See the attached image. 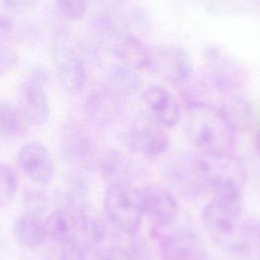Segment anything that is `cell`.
Listing matches in <instances>:
<instances>
[{
	"mask_svg": "<svg viewBox=\"0 0 260 260\" xmlns=\"http://www.w3.org/2000/svg\"><path fill=\"white\" fill-rule=\"evenodd\" d=\"M59 246L60 251L56 260H96L98 258V249L80 240Z\"/></svg>",
	"mask_w": 260,
	"mask_h": 260,
	"instance_id": "603a6c76",
	"label": "cell"
},
{
	"mask_svg": "<svg viewBox=\"0 0 260 260\" xmlns=\"http://www.w3.org/2000/svg\"><path fill=\"white\" fill-rule=\"evenodd\" d=\"M157 247L161 260H204L205 257L200 238L186 228L161 233Z\"/></svg>",
	"mask_w": 260,
	"mask_h": 260,
	"instance_id": "8fae6325",
	"label": "cell"
},
{
	"mask_svg": "<svg viewBox=\"0 0 260 260\" xmlns=\"http://www.w3.org/2000/svg\"><path fill=\"white\" fill-rule=\"evenodd\" d=\"M168 128L159 124L146 112L137 115L128 130V146L135 154L147 158L162 155L170 146Z\"/></svg>",
	"mask_w": 260,
	"mask_h": 260,
	"instance_id": "5b68a950",
	"label": "cell"
},
{
	"mask_svg": "<svg viewBox=\"0 0 260 260\" xmlns=\"http://www.w3.org/2000/svg\"><path fill=\"white\" fill-rule=\"evenodd\" d=\"M136 72L124 65H120L111 71L106 84L126 99L139 88L140 79Z\"/></svg>",
	"mask_w": 260,
	"mask_h": 260,
	"instance_id": "7402d4cb",
	"label": "cell"
},
{
	"mask_svg": "<svg viewBox=\"0 0 260 260\" xmlns=\"http://www.w3.org/2000/svg\"><path fill=\"white\" fill-rule=\"evenodd\" d=\"M18 188V179L13 169L0 162V207L8 205L14 198Z\"/></svg>",
	"mask_w": 260,
	"mask_h": 260,
	"instance_id": "cb8c5ba5",
	"label": "cell"
},
{
	"mask_svg": "<svg viewBox=\"0 0 260 260\" xmlns=\"http://www.w3.org/2000/svg\"><path fill=\"white\" fill-rule=\"evenodd\" d=\"M24 119L11 103L0 102V141L11 142L18 139L24 131Z\"/></svg>",
	"mask_w": 260,
	"mask_h": 260,
	"instance_id": "44dd1931",
	"label": "cell"
},
{
	"mask_svg": "<svg viewBox=\"0 0 260 260\" xmlns=\"http://www.w3.org/2000/svg\"><path fill=\"white\" fill-rule=\"evenodd\" d=\"M104 208L108 222L117 232L126 236L137 234L143 214L136 188L131 185L108 187Z\"/></svg>",
	"mask_w": 260,
	"mask_h": 260,
	"instance_id": "277c9868",
	"label": "cell"
},
{
	"mask_svg": "<svg viewBox=\"0 0 260 260\" xmlns=\"http://www.w3.org/2000/svg\"><path fill=\"white\" fill-rule=\"evenodd\" d=\"M59 13L71 21H79L86 14V0H55Z\"/></svg>",
	"mask_w": 260,
	"mask_h": 260,
	"instance_id": "484cf974",
	"label": "cell"
},
{
	"mask_svg": "<svg viewBox=\"0 0 260 260\" xmlns=\"http://www.w3.org/2000/svg\"><path fill=\"white\" fill-rule=\"evenodd\" d=\"M136 190L143 217L154 229L167 228L175 221L180 205L173 191L158 184L143 185Z\"/></svg>",
	"mask_w": 260,
	"mask_h": 260,
	"instance_id": "52a82bcc",
	"label": "cell"
},
{
	"mask_svg": "<svg viewBox=\"0 0 260 260\" xmlns=\"http://www.w3.org/2000/svg\"><path fill=\"white\" fill-rule=\"evenodd\" d=\"M96 260H134L127 249L119 245H111L101 249L98 253Z\"/></svg>",
	"mask_w": 260,
	"mask_h": 260,
	"instance_id": "83f0119b",
	"label": "cell"
},
{
	"mask_svg": "<svg viewBox=\"0 0 260 260\" xmlns=\"http://www.w3.org/2000/svg\"><path fill=\"white\" fill-rule=\"evenodd\" d=\"M98 168L108 187L131 185L134 166L131 159L118 149H107L98 158Z\"/></svg>",
	"mask_w": 260,
	"mask_h": 260,
	"instance_id": "2e32d148",
	"label": "cell"
},
{
	"mask_svg": "<svg viewBox=\"0 0 260 260\" xmlns=\"http://www.w3.org/2000/svg\"><path fill=\"white\" fill-rule=\"evenodd\" d=\"M217 111L235 133L247 132L254 125V112L251 104L238 93L226 95Z\"/></svg>",
	"mask_w": 260,
	"mask_h": 260,
	"instance_id": "e0dca14e",
	"label": "cell"
},
{
	"mask_svg": "<svg viewBox=\"0 0 260 260\" xmlns=\"http://www.w3.org/2000/svg\"><path fill=\"white\" fill-rule=\"evenodd\" d=\"M186 137L201 154L234 153L236 133L210 104L187 106Z\"/></svg>",
	"mask_w": 260,
	"mask_h": 260,
	"instance_id": "6da1fadb",
	"label": "cell"
},
{
	"mask_svg": "<svg viewBox=\"0 0 260 260\" xmlns=\"http://www.w3.org/2000/svg\"><path fill=\"white\" fill-rule=\"evenodd\" d=\"M89 215L82 206L61 205L45 219L49 239L58 245L76 240L84 242Z\"/></svg>",
	"mask_w": 260,
	"mask_h": 260,
	"instance_id": "9c48e42d",
	"label": "cell"
},
{
	"mask_svg": "<svg viewBox=\"0 0 260 260\" xmlns=\"http://www.w3.org/2000/svg\"><path fill=\"white\" fill-rule=\"evenodd\" d=\"M24 213L42 217L49 207V198L39 190H27L23 195Z\"/></svg>",
	"mask_w": 260,
	"mask_h": 260,
	"instance_id": "d4e9b609",
	"label": "cell"
},
{
	"mask_svg": "<svg viewBox=\"0 0 260 260\" xmlns=\"http://www.w3.org/2000/svg\"><path fill=\"white\" fill-rule=\"evenodd\" d=\"M148 68L169 82L183 83L190 79L193 63L188 52L182 47L162 45L150 49Z\"/></svg>",
	"mask_w": 260,
	"mask_h": 260,
	"instance_id": "ba28073f",
	"label": "cell"
},
{
	"mask_svg": "<svg viewBox=\"0 0 260 260\" xmlns=\"http://www.w3.org/2000/svg\"><path fill=\"white\" fill-rule=\"evenodd\" d=\"M255 142H256V148L260 154V128L257 132V135H256V139H255Z\"/></svg>",
	"mask_w": 260,
	"mask_h": 260,
	"instance_id": "f546056e",
	"label": "cell"
},
{
	"mask_svg": "<svg viewBox=\"0 0 260 260\" xmlns=\"http://www.w3.org/2000/svg\"><path fill=\"white\" fill-rule=\"evenodd\" d=\"M18 56L4 42L0 41V76L10 72L17 64Z\"/></svg>",
	"mask_w": 260,
	"mask_h": 260,
	"instance_id": "4316f807",
	"label": "cell"
},
{
	"mask_svg": "<svg viewBox=\"0 0 260 260\" xmlns=\"http://www.w3.org/2000/svg\"><path fill=\"white\" fill-rule=\"evenodd\" d=\"M145 112L166 128L175 127L182 118L178 99L164 85H148L142 93Z\"/></svg>",
	"mask_w": 260,
	"mask_h": 260,
	"instance_id": "5bb4252c",
	"label": "cell"
},
{
	"mask_svg": "<svg viewBox=\"0 0 260 260\" xmlns=\"http://www.w3.org/2000/svg\"><path fill=\"white\" fill-rule=\"evenodd\" d=\"M166 178L176 192L193 199L207 191L200 154L182 153L166 166Z\"/></svg>",
	"mask_w": 260,
	"mask_h": 260,
	"instance_id": "8992f818",
	"label": "cell"
},
{
	"mask_svg": "<svg viewBox=\"0 0 260 260\" xmlns=\"http://www.w3.org/2000/svg\"><path fill=\"white\" fill-rule=\"evenodd\" d=\"M57 77L61 87L69 94L79 93L86 80V72L82 60L73 55L61 59L57 67Z\"/></svg>",
	"mask_w": 260,
	"mask_h": 260,
	"instance_id": "ffe728a7",
	"label": "cell"
},
{
	"mask_svg": "<svg viewBox=\"0 0 260 260\" xmlns=\"http://www.w3.org/2000/svg\"><path fill=\"white\" fill-rule=\"evenodd\" d=\"M44 74L35 72L24 79L18 89L19 111L30 125L41 126L50 117V103L44 87Z\"/></svg>",
	"mask_w": 260,
	"mask_h": 260,
	"instance_id": "30bf717a",
	"label": "cell"
},
{
	"mask_svg": "<svg viewBox=\"0 0 260 260\" xmlns=\"http://www.w3.org/2000/svg\"><path fill=\"white\" fill-rule=\"evenodd\" d=\"M201 219L211 239L224 252L235 256L252 252L249 222L242 214L224 210L210 201L204 205Z\"/></svg>",
	"mask_w": 260,
	"mask_h": 260,
	"instance_id": "7a4b0ae2",
	"label": "cell"
},
{
	"mask_svg": "<svg viewBox=\"0 0 260 260\" xmlns=\"http://www.w3.org/2000/svg\"><path fill=\"white\" fill-rule=\"evenodd\" d=\"M20 170L35 183L50 185L55 176V164L50 150L41 142L30 141L22 145L17 154Z\"/></svg>",
	"mask_w": 260,
	"mask_h": 260,
	"instance_id": "4fadbf2b",
	"label": "cell"
},
{
	"mask_svg": "<svg viewBox=\"0 0 260 260\" xmlns=\"http://www.w3.org/2000/svg\"><path fill=\"white\" fill-rule=\"evenodd\" d=\"M250 240L252 250H256L260 254V220H253L249 222Z\"/></svg>",
	"mask_w": 260,
	"mask_h": 260,
	"instance_id": "f1b7e54d",
	"label": "cell"
},
{
	"mask_svg": "<svg viewBox=\"0 0 260 260\" xmlns=\"http://www.w3.org/2000/svg\"><path fill=\"white\" fill-rule=\"evenodd\" d=\"M124 103L125 98L104 84L86 96L83 105L84 114L90 122L99 126H109L121 117Z\"/></svg>",
	"mask_w": 260,
	"mask_h": 260,
	"instance_id": "7c38bea8",
	"label": "cell"
},
{
	"mask_svg": "<svg viewBox=\"0 0 260 260\" xmlns=\"http://www.w3.org/2000/svg\"><path fill=\"white\" fill-rule=\"evenodd\" d=\"M203 56L204 81L219 93H237L247 78L245 66L217 45L207 46Z\"/></svg>",
	"mask_w": 260,
	"mask_h": 260,
	"instance_id": "3957f363",
	"label": "cell"
},
{
	"mask_svg": "<svg viewBox=\"0 0 260 260\" xmlns=\"http://www.w3.org/2000/svg\"><path fill=\"white\" fill-rule=\"evenodd\" d=\"M114 52L121 65L130 69L140 71L149 66L150 49L134 35L121 36L115 43Z\"/></svg>",
	"mask_w": 260,
	"mask_h": 260,
	"instance_id": "ac0fdd59",
	"label": "cell"
},
{
	"mask_svg": "<svg viewBox=\"0 0 260 260\" xmlns=\"http://www.w3.org/2000/svg\"><path fill=\"white\" fill-rule=\"evenodd\" d=\"M13 232L16 241L21 246L30 249L43 246L49 239L45 220L27 213L17 218Z\"/></svg>",
	"mask_w": 260,
	"mask_h": 260,
	"instance_id": "d6986e66",
	"label": "cell"
},
{
	"mask_svg": "<svg viewBox=\"0 0 260 260\" xmlns=\"http://www.w3.org/2000/svg\"><path fill=\"white\" fill-rule=\"evenodd\" d=\"M60 151L64 159L76 167H86L92 159L93 143L88 133L75 122H67L60 131Z\"/></svg>",
	"mask_w": 260,
	"mask_h": 260,
	"instance_id": "9a60e30c",
	"label": "cell"
}]
</instances>
